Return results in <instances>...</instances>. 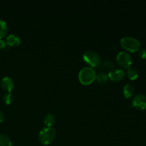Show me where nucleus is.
<instances>
[{
	"label": "nucleus",
	"instance_id": "f257e3e1",
	"mask_svg": "<svg viewBox=\"0 0 146 146\" xmlns=\"http://www.w3.org/2000/svg\"><path fill=\"white\" fill-rule=\"evenodd\" d=\"M96 71L90 66H85L81 68L78 73V79L84 85H88L96 79Z\"/></svg>",
	"mask_w": 146,
	"mask_h": 146
},
{
	"label": "nucleus",
	"instance_id": "f03ea898",
	"mask_svg": "<svg viewBox=\"0 0 146 146\" xmlns=\"http://www.w3.org/2000/svg\"><path fill=\"white\" fill-rule=\"evenodd\" d=\"M56 130L52 126H46L40 131L38 133V141L44 145L51 143L56 137Z\"/></svg>",
	"mask_w": 146,
	"mask_h": 146
},
{
	"label": "nucleus",
	"instance_id": "7ed1b4c3",
	"mask_svg": "<svg viewBox=\"0 0 146 146\" xmlns=\"http://www.w3.org/2000/svg\"><path fill=\"white\" fill-rule=\"evenodd\" d=\"M121 44L123 48L130 52L138 51L141 46L139 41L132 36H124L121 39Z\"/></svg>",
	"mask_w": 146,
	"mask_h": 146
},
{
	"label": "nucleus",
	"instance_id": "20e7f679",
	"mask_svg": "<svg viewBox=\"0 0 146 146\" xmlns=\"http://www.w3.org/2000/svg\"><path fill=\"white\" fill-rule=\"evenodd\" d=\"M83 58L84 61L92 66H97L100 65L101 61V56L97 52L91 50L85 51L83 54Z\"/></svg>",
	"mask_w": 146,
	"mask_h": 146
},
{
	"label": "nucleus",
	"instance_id": "39448f33",
	"mask_svg": "<svg viewBox=\"0 0 146 146\" xmlns=\"http://www.w3.org/2000/svg\"><path fill=\"white\" fill-rule=\"evenodd\" d=\"M116 61L121 66L128 68L132 64V57L127 51H120L116 55Z\"/></svg>",
	"mask_w": 146,
	"mask_h": 146
},
{
	"label": "nucleus",
	"instance_id": "423d86ee",
	"mask_svg": "<svg viewBox=\"0 0 146 146\" xmlns=\"http://www.w3.org/2000/svg\"><path fill=\"white\" fill-rule=\"evenodd\" d=\"M133 106L141 111L146 109V95L139 94L134 96L132 101Z\"/></svg>",
	"mask_w": 146,
	"mask_h": 146
},
{
	"label": "nucleus",
	"instance_id": "0eeeda50",
	"mask_svg": "<svg viewBox=\"0 0 146 146\" xmlns=\"http://www.w3.org/2000/svg\"><path fill=\"white\" fill-rule=\"evenodd\" d=\"M108 78L111 79L112 81H118L122 79L125 76V72L121 68H112L109 71L108 74Z\"/></svg>",
	"mask_w": 146,
	"mask_h": 146
},
{
	"label": "nucleus",
	"instance_id": "6e6552de",
	"mask_svg": "<svg viewBox=\"0 0 146 146\" xmlns=\"http://www.w3.org/2000/svg\"><path fill=\"white\" fill-rule=\"evenodd\" d=\"M1 86L4 91L10 92L14 87V82L9 76H4L1 80Z\"/></svg>",
	"mask_w": 146,
	"mask_h": 146
},
{
	"label": "nucleus",
	"instance_id": "1a4fd4ad",
	"mask_svg": "<svg viewBox=\"0 0 146 146\" xmlns=\"http://www.w3.org/2000/svg\"><path fill=\"white\" fill-rule=\"evenodd\" d=\"M6 43L10 46H18L21 44V38L18 35L11 34L7 36Z\"/></svg>",
	"mask_w": 146,
	"mask_h": 146
},
{
	"label": "nucleus",
	"instance_id": "9d476101",
	"mask_svg": "<svg viewBox=\"0 0 146 146\" xmlns=\"http://www.w3.org/2000/svg\"><path fill=\"white\" fill-rule=\"evenodd\" d=\"M123 91L124 96L126 98H130L133 96L134 92H135V88L132 84H127L123 86Z\"/></svg>",
	"mask_w": 146,
	"mask_h": 146
},
{
	"label": "nucleus",
	"instance_id": "9b49d317",
	"mask_svg": "<svg viewBox=\"0 0 146 146\" xmlns=\"http://www.w3.org/2000/svg\"><path fill=\"white\" fill-rule=\"evenodd\" d=\"M126 74L131 80H135L138 77V71L135 67L130 66L127 68Z\"/></svg>",
	"mask_w": 146,
	"mask_h": 146
},
{
	"label": "nucleus",
	"instance_id": "f8f14e48",
	"mask_svg": "<svg viewBox=\"0 0 146 146\" xmlns=\"http://www.w3.org/2000/svg\"><path fill=\"white\" fill-rule=\"evenodd\" d=\"M44 123L46 124V126H51L56 121V117L54 114L52 113H47L44 116Z\"/></svg>",
	"mask_w": 146,
	"mask_h": 146
},
{
	"label": "nucleus",
	"instance_id": "ddd939ff",
	"mask_svg": "<svg viewBox=\"0 0 146 146\" xmlns=\"http://www.w3.org/2000/svg\"><path fill=\"white\" fill-rule=\"evenodd\" d=\"M8 33V27L4 20L0 19V38L6 36Z\"/></svg>",
	"mask_w": 146,
	"mask_h": 146
},
{
	"label": "nucleus",
	"instance_id": "4468645a",
	"mask_svg": "<svg viewBox=\"0 0 146 146\" xmlns=\"http://www.w3.org/2000/svg\"><path fill=\"white\" fill-rule=\"evenodd\" d=\"M0 146H12L11 139L7 135L0 133Z\"/></svg>",
	"mask_w": 146,
	"mask_h": 146
},
{
	"label": "nucleus",
	"instance_id": "2eb2a0df",
	"mask_svg": "<svg viewBox=\"0 0 146 146\" xmlns=\"http://www.w3.org/2000/svg\"><path fill=\"white\" fill-rule=\"evenodd\" d=\"M96 80L100 84H106L108 80V74L105 72H100L99 74H97Z\"/></svg>",
	"mask_w": 146,
	"mask_h": 146
},
{
	"label": "nucleus",
	"instance_id": "dca6fc26",
	"mask_svg": "<svg viewBox=\"0 0 146 146\" xmlns=\"http://www.w3.org/2000/svg\"><path fill=\"white\" fill-rule=\"evenodd\" d=\"M101 68H111L112 69L113 66H114L113 61H112L111 60L108 59V58H106L104 61H101V64H100Z\"/></svg>",
	"mask_w": 146,
	"mask_h": 146
},
{
	"label": "nucleus",
	"instance_id": "f3484780",
	"mask_svg": "<svg viewBox=\"0 0 146 146\" xmlns=\"http://www.w3.org/2000/svg\"><path fill=\"white\" fill-rule=\"evenodd\" d=\"M14 97L11 92H7L3 96V101L6 104H10L13 101Z\"/></svg>",
	"mask_w": 146,
	"mask_h": 146
},
{
	"label": "nucleus",
	"instance_id": "a211bd4d",
	"mask_svg": "<svg viewBox=\"0 0 146 146\" xmlns=\"http://www.w3.org/2000/svg\"><path fill=\"white\" fill-rule=\"evenodd\" d=\"M138 54H139L140 57L142 59H146V50L143 48V49H139L138 51Z\"/></svg>",
	"mask_w": 146,
	"mask_h": 146
},
{
	"label": "nucleus",
	"instance_id": "6ab92c4d",
	"mask_svg": "<svg viewBox=\"0 0 146 146\" xmlns=\"http://www.w3.org/2000/svg\"><path fill=\"white\" fill-rule=\"evenodd\" d=\"M7 46V43H6V41L3 40L2 38H0V49H2V48H4Z\"/></svg>",
	"mask_w": 146,
	"mask_h": 146
},
{
	"label": "nucleus",
	"instance_id": "aec40b11",
	"mask_svg": "<svg viewBox=\"0 0 146 146\" xmlns=\"http://www.w3.org/2000/svg\"><path fill=\"white\" fill-rule=\"evenodd\" d=\"M4 113L0 111V123H1L3 121H4Z\"/></svg>",
	"mask_w": 146,
	"mask_h": 146
}]
</instances>
